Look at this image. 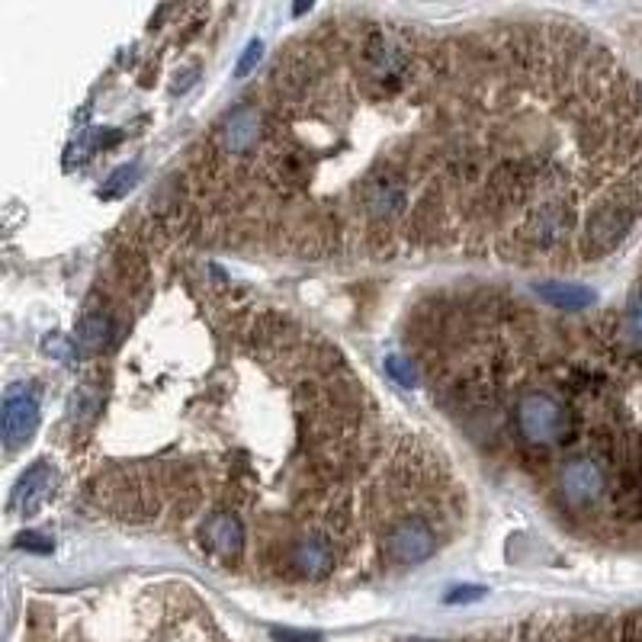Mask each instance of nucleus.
<instances>
[{
  "label": "nucleus",
  "mask_w": 642,
  "mask_h": 642,
  "mask_svg": "<svg viewBox=\"0 0 642 642\" xmlns=\"http://www.w3.org/2000/svg\"><path fill=\"white\" fill-rule=\"evenodd\" d=\"M639 212H642V183L639 180H626L620 187L607 190L598 200V206L588 212L585 241H582L585 254L601 257V254L614 251L617 244L630 235Z\"/></svg>",
  "instance_id": "1"
},
{
  "label": "nucleus",
  "mask_w": 642,
  "mask_h": 642,
  "mask_svg": "<svg viewBox=\"0 0 642 642\" xmlns=\"http://www.w3.org/2000/svg\"><path fill=\"white\" fill-rule=\"evenodd\" d=\"M517 427L530 443H553L569 434V415L565 408L546 392H527L517 402Z\"/></svg>",
  "instance_id": "2"
},
{
  "label": "nucleus",
  "mask_w": 642,
  "mask_h": 642,
  "mask_svg": "<svg viewBox=\"0 0 642 642\" xmlns=\"http://www.w3.org/2000/svg\"><path fill=\"white\" fill-rule=\"evenodd\" d=\"M363 212L373 222H392L408 209V183L399 174H376L363 180Z\"/></svg>",
  "instance_id": "3"
},
{
  "label": "nucleus",
  "mask_w": 642,
  "mask_h": 642,
  "mask_svg": "<svg viewBox=\"0 0 642 642\" xmlns=\"http://www.w3.org/2000/svg\"><path fill=\"white\" fill-rule=\"evenodd\" d=\"M386 553L399 565H418L437 553V533L421 517H408L386 537Z\"/></svg>",
  "instance_id": "4"
},
{
  "label": "nucleus",
  "mask_w": 642,
  "mask_h": 642,
  "mask_svg": "<svg viewBox=\"0 0 642 642\" xmlns=\"http://www.w3.org/2000/svg\"><path fill=\"white\" fill-rule=\"evenodd\" d=\"M0 421H4L7 447L10 450L23 447V443H29V437H33L36 427H39V395L33 389H23V386L7 389L4 415H0Z\"/></svg>",
  "instance_id": "5"
},
{
  "label": "nucleus",
  "mask_w": 642,
  "mask_h": 642,
  "mask_svg": "<svg viewBox=\"0 0 642 642\" xmlns=\"http://www.w3.org/2000/svg\"><path fill=\"white\" fill-rule=\"evenodd\" d=\"M572 232V209L562 206L556 200H546L540 206H533L527 212L524 222V238L530 241V248L537 251H553L556 244Z\"/></svg>",
  "instance_id": "6"
},
{
  "label": "nucleus",
  "mask_w": 642,
  "mask_h": 642,
  "mask_svg": "<svg viewBox=\"0 0 642 642\" xmlns=\"http://www.w3.org/2000/svg\"><path fill=\"white\" fill-rule=\"evenodd\" d=\"M559 485L565 501L575 508H585V504H594L604 495V469L594 460H572L562 469Z\"/></svg>",
  "instance_id": "7"
},
{
  "label": "nucleus",
  "mask_w": 642,
  "mask_h": 642,
  "mask_svg": "<svg viewBox=\"0 0 642 642\" xmlns=\"http://www.w3.org/2000/svg\"><path fill=\"white\" fill-rule=\"evenodd\" d=\"M52 485H55V476H52V469L45 466V463H36V466H29L17 488H13V498H10V508L23 514V517H33L39 514L45 504H49L52 498Z\"/></svg>",
  "instance_id": "8"
},
{
  "label": "nucleus",
  "mask_w": 642,
  "mask_h": 642,
  "mask_svg": "<svg viewBox=\"0 0 642 642\" xmlns=\"http://www.w3.org/2000/svg\"><path fill=\"white\" fill-rule=\"evenodd\" d=\"M261 139V116L254 106H238L222 126V148L228 155H248Z\"/></svg>",
  "instance_id": "9"
},
{
  "label": "nucleus",
  "mask_w": 642,
  "mask_h": 642,
  "mask_svg": "<svg viewBox=\"0 0 642 642\" xmlns=\"http://www.w3.org/2000/svg\"><path fill=\"white\" fill-rule=\"evenodd\" d=\"M293 565L309 578H321L334 569V546L328 537H318V533H309L293 543Z\"/></svg>",
  "instance_id": "10"
},
{
  "label": "nucleus",
  "mask_w": 642,
  "mask_h": 642,
  "mask_svg": "<svg viewBox=\"0 0 642 642\" xmlns=\"http://www.w3.org/2000/svg\"><path fill=\"white\" fill-rule=\"evenodd\" d=\"M203 537L219 556H238L244 546V527L235 514H216L203 527Z\"/></svg>",
  "instance_id": "11"
},
{
  "label": "nucleus",
  "mask_w": 642,
  "mask_h": 642,
  "mask_svg": "<svg viewBox=\"0 0 642 642\" xmlns=\"http://www.w3.org/2000/svg\"><path fill=\"white\" fill-rule=\"evenodd\" d=\"M537 296L543 302H549L553 309H569V312H578V309H588L594 302V293L582 283H565V280H546V283H537Z\"/></svg>",
  "instance_id": "12"
},
{
  "label": "nucleus",
  "mask_w": 642,
  "mask_h": 642,
  "mask_svg": "<svg viewBox=\"0 0 642 642\" xmlns=\"http://www.w3.org/2000/svg\"><path fill=\"white\" fill-rule=\"evenodd\" d=\"M106 331H110V321L103 315H87L84 325H81V341L87 347H100L106 341Z\"/></svg>",
  "instance_id": "13"
},
{
  "label": "nucleus",
  "mask_w": 642,
  "mask_h": 642,
  "mask_svg": "<svg viewBox=\"0 0 642 642\" xmlns=\"http://www.w3.org/2000/svg\"><path fill=\"white\" fill-rule=\"evenodd\" d=\"M386 373L399 382V386H405V389H411L418 382V373H415V366H411L408 360H402V357H386Z\"/></svg>",
  "instance_id": "14"
},
{
  "label": "nucleus",
  "mask_w": 642,
  "mask_h": 642,
  "mask_svg": "<svg viewBox=\"0 0 642 642\" xmlns=\"http://www.w3.org/2000/svg\"><path fill=\"white\" fill-rule=\"evenodd\" d=\"M261 58H264V42H261V39L248 42V49L241 52L238 65H235V78H248V74H251L257 65H261Z\"/></svg>",
  "instance_id": "15"
},
{
  "label": "nucleus",
  "mask_w": 642,
  "mask_h": 642,
  "mask_svg": "<svg viewBox=\"0 0 642 642\" xmlns=\"http://www.w3.org/2000/svg\"><path fill=\"white\" fill-rule=\"evenodd\" d=\"M623 331H626V341H630L633 347H642V293L633 299L630 312H626V325H623Z\"/></svg>",
  "instance_id": "16"
},
{
  "label": "nucleus",
  "mask_w": 642,
  "mask_h": 642,
  "mask_svg": "<svg viewBox=\"0 0 642 642\" xmlns=\"http://www.w3.org/2000/svg\"><path fill=\"white\" fill-rule=\"evenodd\" d=\"M270 639L273 642H325V636L315 630H289V626H273Z\"/></svg>",
  "instance_id": "17"
},
{
  "label": "nucleus",
  "mask_w": 642,
  "mask_h": 642,
  "mask_svg": "<svg viewBox=\"0 0 642 642\" xmlns=\"http://www.w3.org/2000/svg\"><path fill=\"white\" fill-rule=\"evenodd\" d=\"M488 594V588H482V585H463V588H453L447 598V604H469V601H482Z\"/></svg>",
  "instance_id": "18"
},
{
  "label": "nucleus",
  "mask_w": 642,
  "mask_h": 642,
  "mask_svg": "<svg viewBox=\"0 0 642 642\" xmlns=\"http://www.w3.org/2000/svg\"><path fill=\"white\" fill-rule=\"evenodd\" d=\"M20 549H33V553H52V540L49 537H42V533H20V540H17Z\"/></svg>",
  "instance_id": "19"
},
{
  "label": "nucleus",
  "mask_w": 642,
  "mask_h": 642,
  "mask_svg": "<svg viewBox=\"0 0 642 642\" xmlns=\"http://www.w3.org/2000/svg\"><path fill=\"white\" fill-rule=\"evenodd\" d=\"M132 174H135V167H122V171H116L113 174V187H106V190H100V196H116L119 190H126V187H132Z\"/></svg>",
  "instance_id": "20"
},
{
  "label": "nucleus",
  "mask_w": 642,
  "mask_h": 642,
  "mask_svg": "<svg viewBox=\"0 0 642 642\" xmlns=\"http://www.w3.org/2000/svg\"><path fill=\"white\" fill-rule=\"evenodd\" d=\"M626 642H642V614L630 617V623H626Z\"/></svg>",
  "instance_id": "21"
},
{
  "label": "nucleus",
  "mask_w": 642,
  "mask_h": 642,
  "mask_svg": "<svg viewBox=\"0 0 642 642\" xmlns=\"http://www.w3.org/2000/svg\"><path fill=\"white\" fill-rule=\"evenodd\" d=\"M405 642H427V639H405Z\"/></svg>",
  "instance_id": "22"
}]
</instances>
